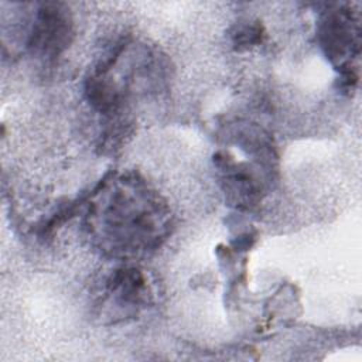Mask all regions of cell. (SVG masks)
I'll list each match as a JSON object with an SVG mask.
<instances>
[{
  "label": "cell",
  "mask_w": 362,
  "mask_h": 362,
  "mask_svg": "<svg viewBox=\"0 0 362 362\" xmlns=\"http://www.w3.org/2000/svg\"><path fill=\"white\" fill-rule=\"evenodd\" d=\"M320 37L322 48L331 58H341L346 51L352 52V47L358 45V34H354L351 13L327 14L321 24Z\"/></svg>",
  "instance_id": "2"
},
{
  "label": "cell",
  "mask_w": 362,
  "mask_h": 362,
  "mask_svg": "<svg viewBox=\"0 0 362 362\" xmlns=\"http://www.w3.org/2000/svg\"><path fill=\"white\" fill-rule=\"evenodd\" d=\"M260 41H262V25L260 24L242 25L233 34V42L238 48L250 47Z\"/></svg>",
  "instance_id": "3"
},
{
  "label": "cell",
  "mask_w": 362,
  "mask_h": 362,
  "mask_svg": "<svg viewBox=\"0 0 362 362\" xmlns=\"http://www.w3.org/2000/svg\"><path fill=\"white\" fill-rule=\"evenodd\" d=\"M68 11L61 3H48L38 10L28 40L33 52L44 58H55L69 45L72 20Z\"/></svg>",
  "instance_id": "1"
}]
</instances>
